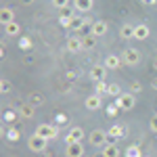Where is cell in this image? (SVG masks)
<instances>
[{
	"label": "cell",
	"mask_w": 157,
	"mask_h": 157,
	"mask_svg": "<svg viewBox=\"0 0 157 157\" xmlns=\"http://www.w3.org/2000/svg\"><path fill=\"white\" fill-rule=\"evenodd\" d=\"M88 140H90V145L97 147V149H105L107 145H111L109 134L105 130H101V128H97V130H92V132L88 134Z\"/></svg>",
	"instance_id": "obj_1"
},
{
	"label": "cell",
	"mask_w": 157,
	"mask_h": 157,
	"mask_svg": "<svg viewBox=\"0 0 157 157\" xmlns=\"http://www.w3.org/2000/svg\"><path fill=\"white\" fill-rule=\"evenodd\" d=\"M34 134L42 136L44 140H52V138H57V136H59V130H57V126H52V124H40Z\"/></svg>",
	"instance_id": "obj_2"
},
{
	"label": "cell",
	"mask_w": 157,
	"mask_h": 157,
	"mask_svg": "<svg viewBox=\"0 0 157 157\" xmlns=\"http://www.w3.org/2000/svg\"><path fill=\"white\" fill-rule=\"evenodd\" d=\"M48 145V140H44L42 136H38V134H32L29 136V140H27V147H29V151H34V153H40V151H44Z\"/></svg>",
	"instance_id": "obj_3"
},
{
	"label": "cell",
	"mask_w": 157,
	"mask_h": 157,
	"mask_svg": "<svg viewBox=\"0 0 157 157\" xmlns=\"http://www.w3.org/2000/svg\"><path fill=\"white\" fill-rule=\"evenodd\" d=\"M134 94H130V92H124L120 98H115V105L121 109V111H130V109L134 107Z\"/></svg>",
	"instance_id": "obj_4"
},
{
	"label": "cell",
	"mask_w": 157,
	"mask_h": 157,
	"mask_svg": "<svg viewBox=\"0 0 157 157\" xmlns=\"http://www.w3.org/2000/svg\"><path fill=\"white\" fill-rule=\"evenodd\" d=\"M121 59H124L126 65H138L140 63V52L136 48H126L121 52Z\"/></svg>",
	"instance_id": "obj_5"
},
{
	"label": "cell",
	"mask_w": 157,
	"mask_h": 157,
	"mask_svg": "<svg viewBox=\"0 0 157 157\" xmlns=\"http://www.w3.org/2000/svg\"><path fill=\"white\" fill-rule=\"evenodd\" d=\"M107 67L105 65H92V69H90V80L97 84V82H105V75H107Z\"/></svg>",
	"instance_id": "obj_6"
},
{
	"label": "cell",
	"mask_w": 157,
	"mask_h": 157,
	"mask_svg": "<svg viewBox=\"0 0 157 157\" xmlns=\"http://www.w3.org/2000/svg\"><path fill=\"white\" fill-rule=\"evenodd\" d=\"M84 107L90 109V111H97V109L103 107V98H101V94H90V97L84 98Z\"/></svg>",
	"instance_id": "obj_7"
},
{
	"label": "cell",
	"mask_w": 157,
	"mask_h": 157,
	"mask_svg": "<svg viewBox=\"0 0 157 157\" xmlns=\"http://www.w3.org/2000/svg\"><path fill=\"white\" fill-rule=\"evenodd\" d=\"M65 155L67 157H84V147H82V143H67Z\"/></svg>",
	"instance_id": "obj_8"
},
{
	"label": "cell",
	"mask_w": 157,
	"mask_h": 157,
	"mask_svg": "<svg viewBox=\"0 0 157 157\" xmlns=\"http://www.w3.org/2000/svg\"><path fill=\"white\" fill-rule=\"evenodd\" d=\"M121 63H124V59H121L120 55H107V57H105V63H103V65H105L107 69H111V71H115V69H120V65H121Z\"/></svg>",
	"instance_id": "obj_9"
},
{
	"label": "cell",
	"mask_w": 157,
	"mask_h": 157,
	"mask_svg": "<svg viewBox=\"0 0 157 157\" xmlns=\"http://www.w3.org/2000/svg\"><path fill=\"white\" fill-rule=\"evenodd\" d=\"M107 29H109V25H107V21H94L92 23V36H97V38H103L105 34H107Z\"/></svg>",
	"instance_id": "obj_10"
},
{
	"label": "cell",
	"mask_w": 157,
	"mask_h": 157,
	"mask_svg": "<svg viewBox=\"0 0 157 157\" xmlns=\"http://www.w3.org/2000/svg\"><path fill=\"white\" fill-rule=\"evenodd\" d=\"M67 50H69V52H80V50H84V46H82V38L69 36L67 38Z\"/></svg>",
	"instance_id": "obj_11"
},
{
	"label": "cell",
	"mask_w": 157,
	"mask_h": 157,
	"mask_svg": "<svg viewBox=\"0 0 157 157\" xmlns=\"http://www.w3.org/2000/svg\"><path fill=\"white\" fill-rule=\"evenodd\" d=\"M82 138H84V130L80 126H73L67 134V143H82Z\"/></svg>",
	"instance_id": "obj_12"
},
{
	"label": "cell",
	"mask_w": 157,
	"mask_h": 157,
	"mask_svg": "<svg viewBox=\"0 0 157 157\" xmlns=\"http://www.w3.org/2000/svg\"><path fill=\"white\" fill-rule=\"evenodd\" d=\"M107 134H109V138H111V143H113V140L121 138V136L126 134V130H124V126H120V124H113V126L107 130Z\"/></svg>",
	"instance_id": "obj_13"
},
{
	"label": "cell",
	"mask_w": 157,
	"mask_h": 157,
	"mask_svg": "<svg viewBox=\"0 0 157 157\" xmlns=\"http://www.w3.org/2000/svg\"><path fill=\"white\" fill-rule=\"evenodd\" d=\"M149 34H151V29H149V25H145V23H138L136 29H134V38H136V40H147Z\"/></svg>",
	"instance_id": "obj_14"
},
{
	"label": "cell",
	"mask_w": 157,
	"mask_h": 157,
	"mask_svg": "<svg viewBox=\"0 0 157 157\" xmlns=\"http://www.w3.org/2000/svg\"><path fill=\"white\" fill-rule=\"evenodd\" d=\"M134 29H136V25L124 23V25L120 27V36L124 38V40H132V38H134Z\"/></svg>",
	"instance_id": "obj_15"
},
{
	"label": "cell",
	"mask_w": 157,
	"mask_h": 157,
	"mask_svg": "<svg viewBox=\"0 0 157 157\" xmlns=\"http://www.w3.org/2000/svg\"><path fill=\"white\" fill-rule=\"evenodd\" d=\"M73 6H75L80 13H88L92 6H94V2H92V0H73Z\"/></svg>",
	"instance_id": "obj_16"
},
{
	"label": "cell",
	"mask_w": 157,
	"mask_h": 157,
	"mask_svg": "<svg viewBox=\"0 0 157 157\" xmlns=\"http://www.w3.org/2000/svg\"><path fill=\"white\" fill-rule=\"evenodd\" d=\"M0 21H2V25H9L15 21V13L11 11V9H2L0 11Z\"/></svg>",
	"instance_id": "obj_17"
},
{
	"label": "cell",
	"mask_w": 157,
	"mask_h": 157,
	"mask_svg": "<svg viewBox=\"0 0 157 157\" xmlns=\"http://www.w3.org/2000/svg\"><path fill=\"white\" fill-rule=\"evenodd\" d=\"M4 32H6V36H19L21 34V25L17 23V21H13V23H9V25H4Z\"/></svg>",
	"instance_id": "obj_18"
},
{
	"label": "cell",
	"mask_w": 157,
	"mask_h": 157,
	"mask_svg": "<svg viewBox=\"0 0 157 157\" xmlns=\"http://www.w3.org/2000/svg\"><path fill=\"white\" fill-rule=\"evenodd\" d=\"M82 46H84V50H92L94 46H97V36H86V38H82Z\"/></svg>",
	"instance_id": "obj_19"
},
{
	"label": "cell",
	"mask_w": 157,
	"mask_h": 157,
	"mask_svg": "<svg viewBox=\"0 0 157 157\" xmlns=\"http://www.w3.org/2000/svg\"><path fill=\"white\" fill-rule=\"evenodd\" d=\"M103 155L105 157H120V149L111 143V145H107L105 149H103Z\"/></svg>",
	"instance_id": "obj_20"
},
{
	"label": "cell",
	"mask_w": 157,
	"mask_h": 157,
	"mask_svg": "<svg viewBox=\"0 0 157 157\" xmlns=\"http://www.w3.org/2000/svg\"><path fill=\"white\" fill-rule=\"evenodd\" d=\"M71 23H73L71 13H63V15L59 17V25H63V27H71Z\"/></svg>",
	"instance_id": "obj_21"
},
{
	"label": "cell",
	"mask_w": 157,
	"mask_h": 157,
	"mask_svg": "<svg viewBox=\"0 0 157 157\" xmlns=\"http://www.w3.org/2000/svg\"><path fill=\"white\" fill-rule=\"evenodd\" d=\"M124 157H143V153H140V149L136 145H130L126 151H124Z\"/></svg>",
	"instance_id": "obj_22"
},
{
	"label": "cell",
	"mask_w": 157,
	"mask_h": 157,
	"mask_svg": "<svg viewBox=\"0 0 157 157\" xmlns=\"http://www.w3.org/2000/svg\"><path fill=\"white\" fill-rule=\"evenodd\" d=\"M34 111H36L34 105H23V107H19V113H21L23 117H32V115H34Z\"/></svg>",
	"instance_id": "obj_23"
},
{
	"label": "cell",
	"mask_w": 157,
	"mask_h": 157,
	"mask_svg": "<svg viewBox=\"0 0 157 157\" xmlns=\"http://www.w3.org/2000/svg\"><path fill=\"white\" fill-rule=\"evenodd\" d=\"M19 134H21V132H19L15 126H11V128L6 130V138H9L11 143H15V140H19Z\"/></svg>",
	"instance_id": "obj_24"
},
{
	"label": "cell",
	"mask_w": 157,
	"mask_h": 157,
	"mask_svg": "<svg viewBox=\"0 0 157 157\" xmlns=\"http://www.w3.org/2000/svg\"><path fill=\"white\" fill-rule=\"evenodd\" d=\"M84 25H86L84 17H75V15H73V23H71V29H75V32H80V29H82Z\"/></svg>",
	"instance_id": "obj_25"
},
{
	"label": "cell",
	"mask_w": 157,
	"mask_h": 157,
	"mask_svg": "<svg viewBox=\"0 0 157 157\" xmlns=\"http://www.w3.org/2000/svg\"><path fill=\"white\" fill-rule=\"evenodd\" d=\"M107 94H111V97H115V98H120L124 92H120V84H109Z\"/></svg>",
	"instance_id": "obj_26"
},
{
	"label": "cell",
	"mask_w": 157,
	"mask_h": 157,
	"mask_svg": "<svg viewBox=\"0 0 157 157\" xmlns=\"http://www.w3.org/2000/svg\"><path fill=\"white\" fill-rule=\"evenodd\" d=\"M42 103H44V97H42V94H36V92L29 94V105L36 107V105H42Z\"/></svg>",
	"instance_id": "obj_27"
},
{
	"label": "cell",
	"mask_w": 157,
	"mask_h": 157,
	"mask_svg": "<svg viewBox=\"0 0 157 157\" xmlns=\"http://www.w3.org/2000/svg\"><path fill=\"white\" fill-rule=\"evenodd\" d=\"M107 90H109V86L105 84V82H97V84H94V94H105Z\"/></svg>",
	"instance_id": "obj_28"
},
{
	"label": "cell",
	"mask_w": 157,
	"mask_h": 157,
	"mask_svg": "<svg viewBox=\"0 0 157 157\" xmlns=\"http://www.w3.org/2000/svg\"><path fill=\"white\" fill-rule=\"evenodd\" d=\"M11 90H13V84L9 80H2V82H0V92H2V94H9Z\"/></svg>",
	"instance_id": "obj_29"
},
{
	"label": "cell",
	"mask_w": 157,
	"mask_h": 157,
	"mask_svg": "<svg viewBox=\"0 0 157 157\" xmlns=\"http://www.w3.org/2000/svg\"><path fill=\"white\" fill-rule=\"evenodd\" d=\"M52 6L55 9H67L69 6V0H52Z\"/></svg>",
	"instance_id": "obj_30"
},
{
	"label": "cell",
	"mask_w": 157,
	"mask_h": 157,
	"mask_svg": "<svg viewBox=\"0 0 157 157\" xmlns=\"http://www.w3.org/2000/svg\"><path fill=\"white\" fill-rule=\"evenodd\" d=\"M4 121L13 124V121H15V113H13V111H6V113H4Z\"/></svg>",
	"instance_id": "obj_31"
},
{
	"label": "cell",
	"mask_w": 157,
	"mask_h": 157,
	"mask_svg": "<svg viewBox=\"0 0 157 157\" xmlns=\"http://www.w3.org/2000/svg\"><path fill=\"white\" fill-rule=\"evenodd\" d=\"M19 44H21V48H29V46H32V40H29V38H21Z\"/></svg>",
	"instance_id": "obj_32"
},
{
	"label": "cell",
	"mask_w": 157,
	"mask_h": 157,
	"mask_svg": "<svg viewBox=\"0 0 157 157\" xmlns=\"http://www.w3.org/2000/svg\"><path fill=\"white\" fill-rule=\"evenodd\" d=\"M117 111H120V107H117V105H109V107H107V113H109V115H115Z\"/></svg>",
	"instance_id": "obj_33"
},
{
	"label": "cell",
	"mask_w": 157,
	"mask_h": 157,
	"mask_svg": "<svg viewBox=\"0 0 157 157\" xmlns=\"http://www.w3.org/2000/svg\"><path fill=\"white\" fill-rule=\"evenodd\" d=\"M149 126H151V130H153V132H157V115H153V117H151Z\"/></svg>",
	"instance_id": "obj_34"
},
{
	"label": "cell",
	"mask_w": 157,
	"mask_h": 157,
	"mask_svg": "<svg viewBox=\"0 0 157 157\" xmlns=\"http://www.w3.org/2000/svg\"><path fill=\"white\" fill-rule=\"evenodd\" d=\"M132 90H136V92H138V90H140V84H138V82H132Z\"/></svg>",
	"instance_id": "obj_35"
},
{
	"label": "cell",
	"mask_w": 157,
	"mask_h": 157,
	"mask_svg": "<svg viewBox=\"0 0 157 157\" xmlns=\"http://www.w3.org/2000/svg\"><path fill=\"white\" fill-rule=\"evenodd\" d=\"M143 2H145V4H155L157 6V0H143Z\"/></svg>",
	"instance_id": "obj_36"
},
{
	"label": "cell",
	"mask_w": 157,
	"mask_h": 157,
	"mask_svg": "<svg viewBox=\"0 0 157 157\" xmlns=\"http://www.w3.org/2000/svg\"><path fill=\"white\" fill-rule=\"evenodd\" d=\"M151 86H153V88H155V90H157V78H155V80H153V82H151Z\"/></svg>",
	"instance_id": "obj_37"
},
{
	"label": "cell",
	"mask_w": 157,
	"mask_h": 157,
	"mask_svg": "<svg viewBox=\"0 0 157 157\" xmlns=\"http://www.w3.org/2000/svg\"><path fill=\"white\" fill-rule=\"evenodd\" d=\"M153 65H155V69H157V59H155V63H153Z\"/></svg>",
	"instance_id": "obj_38"
},
{
	"label": "cell",
	"mask_w": 157,
	"mask_h": 157,
	"mask_svg": "<svg viewBox=\"0 0 157 157\" xmlns=\"http://www.w3.org/2000/svg\"><path fill=\"white\" fill-rule=\"evenodd\" d=\"M94 157H105V155H103V153H101V155H94Z\"/></svg>",
	"instance_id": "obj_39"
}]
</instances>
